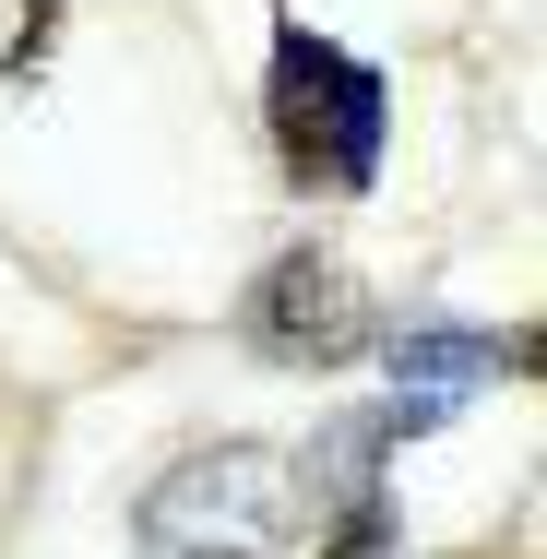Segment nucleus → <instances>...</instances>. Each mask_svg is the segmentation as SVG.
Returning a JSON list of instances; mask_svg holds the SVG:
<instances>
[{
    "instance_id": "f257e3e1",
    "label": "nucleus",
    "mask_w": 547,
    "mask_h": 559,
    "mask_svg": "<svg viewBox=\"0 0 547 559\" xmlns=\"http://www.w3.org/2000/svg\"><path fill=\"white\" fill-rule=\"evenodd\" d=\"M262 119H274V155L298 191H369L381 179V131H393V96L357 48H333L310 24H274V84H262Z\"/></svg>"
},
{
    "instance_id": "f03ea898",
    "label": "nucleus",
    "mask_w": 547,
    "mask_h": 559,
    "mask_svg": "<svg viewBox=\"0 0 547 559\" xmlns=\"http://www.w3.org/2000/svg\"><path fill=\"white\" fill-rule=\"evenodd\" d=\"M286 536H298V488L286 452L262 441L179 452L143 488V559H286Z\"/></svg>"
},
{
    "instance_id": "7ed1b4c3",
    "label": "nucleus",
    "mask_w": 547,
    "mask_h": 559,
    "mask_svg": "<svg viewBox=\"0 0 547 559\" xmlns=\"http://www.w3.org/2000/svg\"><path fill=\"white\" fill-rule=\"evenodd\" d=\"M238 334L262 345V357H286V369H345V357L369 345V298H357V274H345L333 250H286V262L250 286Z\"/></svg>"
},
{
    "instance_id": "20e7f679",
    "label": "nucleus",
    "mask_w": 547,
    "mask_h": 559,
    "mask_svg": "<svg viewBox=\"0 0 547 559\" xmlns=\"http://www.w3.org/2000/svg\"><path fill=\"white\" fill-rule=\"evenodd\" d=\"M500 357H524V345H500V334H393V381H417V393H464V381H488Z\"/></svg>"
}]
</instances>
